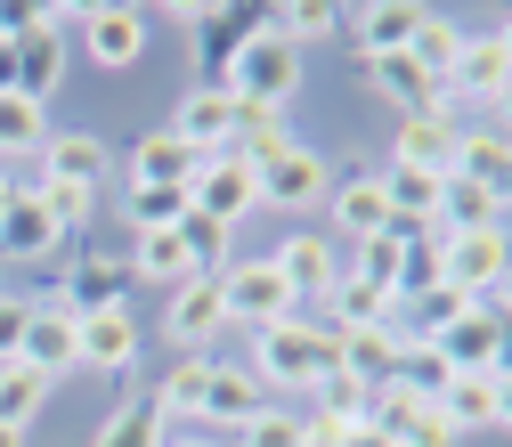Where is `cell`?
<instances>
[{
	"label": "cell",
	"instance_id": "2",
	"mask_svg": "<svg viewBox=\"0 0 512 447\" xmlns=\"http://www.w3.org/2000/svg\"><path fill=\"white\" fill-rule=\"evenodd\" d=\"M301 90V49L277 33V17L252 33L244 49H236V66H228V98L236 106H269V114H285V98Z\"/></svg>",
	"mask_w": 512,
	"mask_h": 447
},
{
	"label": "cell",
	"instance_id": "55",
	"mask_svg": "<svg viewBox=\"0 0 512 447\" xmlns=\"http://www.w3.org/2000/svg\"><path fill=\"white\" fill-rule=\"evenodd\" d=\"M496 41H504V57H512V17H504V25H496Z\"/></svg>",
	"mask_w": 512,
	"mask_h": 447
},
{
	"label": "cell",
	"instance_id": "58",
	"mask_svg": "<svg viewBox=\"0 0 512 447\" xmlns=\"http://www.w3.org/2000/svg\"><path fill=\"white\" fill-rule=\"evenodd\" d=\"M391 447H399V439H391Z\"/></svg>",
	"mask_w": 512,
	"mask_h": 447
},
{
	"label": "cell",
	"instance_id": "8",
	"mask_svg": "<svg viewBox=\"0 0 512 447\" xmlns=\"http://www.w3.org/2000/svg\"><path fill=\"white\" fill-rule=\"evenodd\" d=\"M431 350L456 366V374H496V358H504V309L496 301H464Z\"/></svg>",
	"mask_w": 512,
	"mask_h": 447
},
{
	"label": "cell",
	"instance_id": "7",
	"mask_svg": "<svg viewBox=\"0 0 512 447\" xmlns=\"http://www.w3.org/2000/svg\"><path fill=\"white\" fill-rule=\"evenodd\" d=\"M252 179H261V204H269V212H309V204H326V187H334V163L317 155V147H301V139H293L277 163H261Z\"/></svg>",
	"mask_w": 512,
	"mask_h": 447
},
{
	"label": "cell",
	"instance_id": "54",
	"mask_svg": "<svg viewBox=\"0 0 512 447\" xmlns=\"http://www.w3.org/2000/svg\"><path fill=\"white\" fill-rule=\"evenodd\" d=\"M0 447H25V431H9V423H0Z\"/></svg>",
	"mask_w": 512,
	"mask_h": 447
},
{
	"label": "cell",
	"instance_id": "33",
	"mask_svg": "<svg viewBox=\"0 0 512 447\" xmlns=\"http://www.w3.org/2000/svg\"><path fill=\"white\" fill-rule=\"evenodd\" d=\"M171 439V423L155 415V399H122L98 431H90V447H163Z\"/></svg>",
	"mask_w": 512,
	"mask_h": 447
},
{
	"label": "cell",
	"instance_id": "15",
	"mask_svg": "<svg viewBox=\"0 0 512 447\" xmlns=\"http://www.w3.org/2000/svg\"><path fill=\"white\" fill-rule=\"evenodd\" d=\"M171 139H179V147H196L204 163H212V155H228V147H236V98L196 82V90L179 98V114H171Z\"/></svg>",
	"mask_w": 512,
	"mask_h": 447
},
{
	"label": "cell",
	"instance_id": "5",
	"mask_svg": "<svg viewBox=\"0 0 512 447\" xmlns=\"http://www.w3.org/2000/svg\"><path fill=\"white\" fill-rule=\"evenodd\" d=\"M220 309H228V326H252V334L301 317L293 293H285V277H277L269 261H228V269H220Z\"/></svg>",
	"mask_w": 512,
	"mask_h": 447
},
{
	"label": "cell",
	"instance_id": "57",
	"mask_svg": "<svg viewBox=\"0 0 512 447\" xmlns=\"http://www.w3.org/2000/svg\"><path fill=\"white\" fill-rule=\"evenodd\" d=\"M0 212H9V171H0Z\"/></svg>",
	"mask_w": 512,
	"mask_h": 447
},
{
	"label": "cell",
	"instance_id": "1",
	"mask_svg": "<svg viewBox=\"0 0 512 447\" xmlns=\"http://www.w3.org/2000/svg\"><path fill=\"white\" fill-rule=\"evenodd\" d=\"M334 366H342L334 326L285 317V326H261V334H252V382H261V391H317Z\"/></svg>",
	"mask_w": 512,
	"mask_h": 447
},
{
	"label": "cell",
	"instance_id": "53",
	"mask_svg": "<svg viewBox=\"0 0 512 447\" xmlns=\"http://www.w3.org/2000/svg\"><path fill=\"white\" fill-rule=\"evenodd\" d=\"M496 374H512V317H504V358H496Z\"/></svg>",
	"mask_w": 512,
	"mask_h": 447
},
{
	"label": "cell",
	"instance_id": "46",
	"mask_svg": "<svg viewBox=\"0 0 512 447\" xmlns=\"http://www.w3.org/2000/svg\"><path fill=\"white\" fill-rule=\"evenodd\" d=\"M350 439V423H334V415H301V447H342Z\"/></svg>",
	"mask_w": 512,
	"mask_h": 447
},
{
	"label": "cell",
	"instance_id": "26",
	"mask_svg": "<svg viewBox=\"0 0 512 447\" xmlns=\"http://www.w3.org/2000/svg\"><path fill=\"white\" fill-rule=\"evenodd\" d=\"M196 171H204V155L179 147L171 131H147L131 147V179H147V187H196Z\"/></svg>",
	"mask_w": 512,
	"mask_h": 447
},
{
	"label": "cell",
	"instance_id": "34",
	"mask_svg": "<svg viewBox=\"0 0 512 447\" xmlns=\"http://www.w3.org/2000/svg\"><path fill=\"white\" fill-rule=\"evenodd\" d=\"M122 212H131V236H163V228H179L196 204H187V187H147V179H131Z\"/></svg>",
	"mask_w": 512,
	"mask_h": 447
},
{
	"label": "cell",
	"instance_id": "42",
	"mask_svg": "<svg viewBox=\"0 0 512 447\" xmlns=\"http://www.w3.org/2000/svg\"><path fill=\"white\" fill-rule=\"evenodd\" d=\"M41 204L57 220V236H82L90 212H98V187H66V179H41Z\"/></svg>",
	"mask_w": 512,
	"mask_h": 447
},
{
	"label": "cell",
	"instance_id": "6",
	"mask_svg": "<svg viewBox=\"0 0 512 447\" xmlns=\"http://www.w3.org/2000/svg\"><path fill=\"white\" fill-rule=\"evenodd\" d=\"M269 269L285 277V293H293V309H326V293L342 285V244L334 236H285L277 252H269Z\"/></svg>",
	"mask_w": 512,
	"mask_h": 447
},
{
	"label": "cell",
	"instance_id": "24",
	"mask_svg": "<svg viewBox=\"0 0 512 447\" xmlns=\"http://www.w3.org/2000/svg\"><path fill=\"white\" fill-rule=\"evenodd\" d=\"M334 350H342V366H350L358 382H391L399 358H407V334H399V317H391V326H350V334H334Z\"/></svg>",
	"mask_w": 512,
	"mask_h": 447
},
{
	"label": "cell",
	"instance_id": "36",
	"mask_svg": "<svg viewBox=\"0 0 512 447\" xmlns=\"http://www.w3.org/2000/svg\"><path fill=\"white\" fill-rule=\"evenodd\" d=\"M49 407V374H33V366H0V423H9V431H25L33 415Z\"/></svg>",
	"mask_w": 512,
	"mask_h": 447
},
{
	"label": "cell",
	"instance_id": "39",
	"mask_svg": "<svg viewBox=\"0 0 512 447\" xmlns=\"http://www.w3.org/2000/svg\"><path fill=\"white\" fill-rule=\"evenodd\" d=\"M447 179L504 187V131H464V139H456V171H447Z\"/></svg>",
	"mask_w": 512,
	"mask_h": 447
},
{
	"label": "cell",
	"instance_id": "19",
	"mask_svg": "<svg viewBox=\"0 0 512 447\" xmlns=\"http://www.w3.org/2000/svg\"><path fill=\"white\" fill-rule=\"evenodd\" d=\"M82 326V374H131L139 366V317L131 309H98V317H74Z\"/></svg>",
	"mask_w": 512,
	"mask_h": 447
},
{
	"label": "cell",
	"instance_id": "40",
	"mask_svg": "<svg viewBox=\"0 0 512 447\" xmlns=\"http://www.w3.org/2000/svg\"><path fill=\"white\" fill-rule=\"evenodd\" d=\"M171 236L187 244V261H196L204 277H220V269H228V236H236V228H220V220H204V212H187Z\"/></svg>",
	"mask_w": 512,
	"mask_h": 447
},
{
	"label": "cell",
	"instance_id": "51",
	"mask_svg": "<svg viewBox=\"0 0 512 447\" xmlns=\"http://www.w3.org/2000/svg\"><path fill=\"white\" fill-rule=\"evenodd\" d=\"M496 196H504V212H512V139H504V187H496Z\"/></svg>",
	"mask_w": 512,
	"mask_h": 447
},
{
	"label": "cell",
	"instance_id": "35",
	"mask_svg": "<svg viewBox=\"0 0 512 447\" xmlns=\"http://www.w3.org/2000/svg\"><path fill=\"white\" fill-rule=\"evenodd\" d=\"M407 57H415L431 82H447V74H456V57H464V25H447V17H431V9H423V25H415V41H407Z\"/></svg>",
	"mask_w": 512,
	"mask_h": 447
},
{
	"label": "cell",
	"instance_id": "4",
	"mask_svg": "<svg viewBox=\"0 0 512 447\" xmlns=\"http://www.w3.org/2000/svg\"><path fill=\"white\" fill-rule=\"evenodd\" d=\"M512 277V236L504 228H472V236H447L439 252V285L464 293V301H496Z\"/></svg>",
	"mask_w": 512,
	"mask_h": 447
},
{
	"label": "cell",
	"instance_id": "17",
	"mask_svg": "<svg viewBox=\"0 0 512 447\" xmlns=\"http://www.w3.org/2000/svg\"><path fill=\"white\" fill-rule=\"evenodd\" d=\"M17 366H33V374H82V326L66 309H49V301H33V317H25V350H17Z\"/></svg>",
	"mask_w": 512,
	"mask_h": 447
},
{
	"label": "cell",
	"instance_id": "44",
	"mask_svg": "<svg viewBox=\"0 0 512 447\" xmlns=\"http://www.w3.org/2000/svg\"><path fill=\"white\" fill-rule=\"evenodd\" d=\"M236 447H301V415H285V407H261L244 431H236Z\"/></svg>",
	"mask_w": 512,
	"mask_h": 447
},
{
	"label": "cell",
	"instance_id": "32",
	"mask_svg": "<svg viewBox=\"0 0 512 447\" xmlns=\"http://www.w3.org/2000/svg\"><path fill=\"white\" fill-rule=\"evenodd\" d=\"M49 147V106H33V98H0V163H33Z\"/></svg>",
	"mask_w": 512,
	"mask_h": 447
},
{
	"label": "cell",
	"instance_id": "12",
	"mask_svg": "<svg viewBox=\"0 0 512 447\" xmlns=\"http://www.w3.org/2000/svg\"><path fill=\"white\" fill-rule=\"evenodd\" d=\"M163 334L187 350V358H204L220 334H228V309H220V277H187L171 285V309H163Z\"/></svg>",
	"mask_w": 512,
	"mask_h": 447
},
{
	"label": "cell",
	"instance_id": "11",
	"mask_svg": "<svg viewBox=\"0 0 512 447\" xmlns=\"http://www.w3.org/2000/svg\"><path fill=\"white\" fill-rule=\"evenodd\" d=\"M82 49H90V66H139L147 57V9H131V0H98V9H82Z\"/></svg>",
	"mask_w": 512,
	"mask_h": 447
},
{
	"label": "cell",
	"instance_id": "21",
	"mask_svg": "<svg viewBox=\"0 0 512 447\" xmlns=\"http://www.w3.org/2000/svg\"><path fill=\"white\" fill-rule=\"evenodd\" d=\"M415 25H423V9L415 0H366L358 17H342V49H358V57H391V49H407L415 41Z\"/></svg>",
	"mask_w": 512,
	"mask_h": 447
},
{
	"label": "cell",
	"instance_id": "3",
	"mask_svg": "<svg viewBox=\"0 0 512 447\" xmlns=\"http://www.w3.org/2000/svg\"><path fill=\"white\" fill-rule=\"evenodd\" d=\"M82 25V9H66V0H41V17L9 41L17 49V98H33V106H49L57 98V82H66V57H74V33Z\"/></svg>",
	"mask_w": 512,
	"mask_h": 447
},
{
	"label": "cell",
	"instance_id": "13",
	"mask_svg": "<svg viewBox=\"0 0 512 447\" xmlns=\"http://www.w3.org/2000/svg\"><path fill=\"white\" fill-rule=\"evenodd\" d=\"M187 204H196L204 220H220V228H244L252 212H261V179H252L236 155H212L196 171V187H187Z\"/></svg>",
	"mask_w": 512,
	"mask_h": 447
},
{
	"label": "cell",
	"instance_id": "29",
	"mask_svg": "<svg viewBox=\"0 0 512 447\" xmlns=\"http://www.w3.org/2000/svg\"><path fill=\"white\" fill-rule=\"evenodd\" d=\"M399 317V301L382 293V285H366V277H342L334 293H326V326L334 334H350V326H391Z\"/></svg>",
	"mask_w": 512,
	"mask_h": 447
},
{
	"label": "cell",
	"instance_id": "28",
	"mask_svg": "<svg viewBox=\"0 0 512 447\" xmlns=\"http://www.w3.org/2000/svg\"><path fill=\"white\" fill-rule=\"evenodd\" d=\"M496 382H504V374H456V382L439 391V415L456 423V439L496 431Z\"/></svg>",
	"mask_w": 512,
	"mask_h": 447
},
{
	"label": "cell",
	"instance_id": "47",
	"mask_svg": "<svg viewBox=\"0 0 512 447\" xmlns=\"http://www.w3.org/2000/svg\"><path fill=\"white\" fill-rule=\"evenodd\" d=\"M33 17H41V0H0V41H17Z\"/></svg>",
	"mask_w": 512,
	"mask_h": 447
},
{
	"label": "cell",
	"instance_id": "56",
	"mask_svg": "<svg viewBox=\"0 0 512 447\" xmlns=\"http://www.w3.org/2000/svg\"><path fill=\"white\" fill-rule=\"evenodd\" d=\"M496 309H504V317H512V277H504V293H496Z\"/></svg>",
	"mask_w": 512,
	"mask_h": 447
},
{
	"label": "cell",
	"instance_id": "30",
	"mask_svg": "<svg viewBox=\"0 0 512 447\" xmlns=\"http://www.w3.org/2000/svg\"><path fill=\"white\" fill-rule=\"evenodd\" d=\"M122 261H131V277H147V285H187V277H204L196 261H187V244L163 228V236H131V252H122Z\"/></svg>",
	"mask_w": 512,
	"mask_h": 447
},
{
	"label": "cell",
	"instance_id": "9",
	"mask_svg": "<svg viewBox=\"0 0 512 447\" xmlns=\"http://www.w3.org/2000/svg\"><path fill=\"white\" fill-rule=\"evenodd\" d=\"M122 293H131V261H114V252H82V261L57 277V293H41V301L66 309V317H98V309H122Z\"/></svg>",
	"mask_w": 512,
	"mask_h": 447
},
{
	"label": "cell",
	"instance_id": "20",
	"mask_svg": "<svg viewBox=\"0 0 512 447\" xmlns=\"http://www.w3.org/2000/svg\"><path fill=\"white\" fill-rule=\"evenodd\" d=\"M49 252H66L49 204L25 196V187H9V212H0V261H49Z\"/></svg>",
	"mask_w": 512,
	"mask_h": 447
},
{
	"label": "cell",
	"instance_id": "10",
	"mask_svg": "<svg viewBox=\"0 0 512 447\" xmlns=\"http://www.w3.org/2000/svg\"><path fill=\"white\" fill-rule=\"evenodd\" d=\"M326 212H334V236H350V244H366V236H391L382 171H374V163H350V171H334V187H326Z\"/></svg>",
	"mask_w": 512,
	"mask_h": 447
},
{
	"label": "cell",
	"instance_id": "22",
	"mask_svg": "<svg viewBox=\"0 0 512 447\" xmlns=\"http://www.w3.org/2000/svg\"><path fill=\"white\" fill-rule=\"evenodd\" d=\"M512 82V57H504V41L496 33H464V57H456V74H447V106H488L496 90Z\"/></svg>",
	"mask_w": 512,
	"mask_h": 447
},
{
	"label": "cell",
	"instance_id": "50",
	"mask_svg": "<svg viewBox=\"0 0 512 447\" xmlns=\"http://www.w3.org/2000/svg\"><path fill=\"white\" fill-rule=\"evenodd\" d=\"M488 106H496V122H504V139H512V82H504V90H496Z\"/></svg>",
	"mask_w": 512,
	"mask_h": 447
},
{
	"label": "cell",
	"instance_id": "38",
	"mask_svg": "<svg viewBox=\"0 0 512 447\" xmlns=\"http://www.w3.org/2000/svg\"><path fill=\"white\" fill-rule=\"evenodd\" d=\"M309 399H317V415H334V423H366V407H374V382H358L350 366H334V374L317 382Z\"/></svg>",
	"mask_w": 512,
	"mask_h": 447
},
{
	"label": "cell",
	"instance_id": "37",
	"mask_svg": "<svg viewBox=\"0 0 512 447\" xmlns=\"http://www.w3.org/2000/svg\"><path fill=\"white\" fill-rule=\"evenodd\" d=\"M269 17H277V33H285L293 49L334 41V33H342V9H334V0H285V9H269Z\"/></svg>",
	"mask_w": 512,
	"mask_h": 447
},
{
	"label": "cell",
	"instance_id": "23",
	"mask_svg": "<svg viewBox=\"0 0 512 447\" xmlns=\"http://www.w3.org/2000/svg\"><path fill=\"white\" fill-rule=\"evenodd\" d=\"M261 407H277V399L252 382V366H212V382H204V415H196V423H212V431H244Z\"/></svg>",
	"mask_w": 512,
	"mask_h": 447
},
{
	"label": "cell",
	"instance_id": "43",
	"mask_svg": "<svg viewBox=\"0 0 512 447\" xmlns=\"http://www.w3.org/2000/svg\"><path fill=\"white\" fill-rule=\"evenodd\" d=\"M342 277H366V285H382V293H391L399 285V236H366V244H350V269ZM399 301V293H391Z\"/></svg>",
	"mask_w": 512,
	"mask_h": 447
},
{
	"label": "cell",
	"instance_id": "52",
	"mask_svg": "<svg viewBox=\"0 0 512 447\" xmlns=\"http://www.w3.org/2000/svg\"><path fill=\"white\" fill-rule=\"evenodd\" d=\"M163 447H212V439H196V431H171V439H163Z\"/></svg>",
	"mask_w": 512,
	"mask_h": 447
},
{
	"label": "cell",
	"instance_id": "45",
	"mask_svg": "<svg viewBox=\"0 0 512 447\" xmlns=\"http://www.w3.org/2000/svg\"><path fill=\"white\" fill-rule=\"evenodd\" d=\"M25 317H33V301H17V293H0V366H9V358L25 350Z\"/></svg>",
	"mask_w": 512,
	"mask_h": 447
},
{
	"label": "cell",
	"instance_id": "14",
	"mask_svg": "<svg viewBox=\"0 0 512 447\" xmlns=\"http://www.w3.org/2000/svg\"><path fill=\"white\" fill-rule=\"evenodd\" d=\"M269 25V9H204L196 17V74H204V90H228V66H236V49L252 41V33H261Z\"/></svg>",
	"mask_w": 512,
	"mask_h": 447
},
{
	"label": "cell",
	"instance_id": "16",
	"mask_svg": "<svg viewBox=\"0 0 512 447\" xmlns=\"http://www.w3.org/2000/svg\"><path fill=\"white\" fill-rule=\"evenodd\" d=\"M456 139H464V114H407L399 139H391V163L447 179V171H456Z\"/></svg>",
	"mask_w": 512,
	"mask_h": 447
},
{
	"label": "cell",
	"instance_id": "27",
	"mask_svg": "<svg viewBox=\"0 0 512 447\" xmlns=\"http://www.w3.org/2000/svg\"><path fill=\"white\" fill-rule=\"evenodd\" d=\"M439 228L447 236H472V228H504V196L480 179H447L439 187Z\"/></svg>",
	"mask_w": 512,
	"mask_h": 447
},
{
	"label": "cell",
	"instance_id": "49",
	"mask_svg": "<svg viewBox=\"0 0 512 447\" xmlns=\"http://www.w3.org/2000/svg\"><path fill=\"white\" fill-rule=\"evenodd\" d=\"M342 447H391V439H382L374 423H350V439H342Z\"/></svg>",
	"mask_w": 512,
	"mask_h": 447
},
{
	"label": "cell",
	"instance_id": "18",
	"mask_svg": "<svg viewBox=\"0 0 512 447\" xmlns=\"http://www.w3.org/2000/svg\"><path fill=\"white\" fill-rule=\"evenodd\" d=\"M366 82L399 106V122H407V114H456V106H447V82H431L407 49H391V57H366Z\"/></svg>",
	"mask_w": 512,
	"mask_h": 447
},
{
	"label": "cell",
	"instance_id": "31",
	"mask_svg": "<svg viewBox=\"0 0 512 447\" xmlns=\"http://www.w3.org/2000/svg\"><path fill=\"white\" fill-rule=\"evenodd\" d=\"M204 382H212V358H179L147 399H155V415H163V423H196V415H204Z\"/></svg>",
	"mask_w": 512,
	"mask_h": 447
},
{
	"label": "cell",
	"instance_id": "25",
	"mask_svg": "<svg viewBox=\"0 0 512 447\" xmlns=\"http://www.w3.org/2000/svg\"><path fill=\"white\" fill-rule=\"evenodd\" d=\"M33 163H41V179L98 187V179H106V139H98V131H49V147H41Z\"/></svg>",
	"mask_w": 512,
	"mask_h": 447
},
{
	"label": "cell",
	"instance_id": "48",
	"mask_svg": "<svg viewBox=\"0 0 512 447\" xmlns=\"http://www.w3.org/2000/svg\"><path fill=\"white\" fill-rule=\"evenodd\" d=\"M496 431H512V374L496 382Z\"/></svg>",
	"mask_w": 512,
	"mask_h": 447
},
{
	"label": "cell",
	"instance_id": "41",
	"mask_svg": "<svg viewBox=\"0 0 512 447\" xmlns=\"http://www.w3.org/2000/svg\"><path fill=\"white\" fill-rule=\"evenodd\" d=\"M391 382H407L415 399H439L447 382H456V366H447V358H439L431 342H407V358H399V374H391Z\"/></svg>",
	"mask_w": 512,
	"mask_h": 447
}]
</instances>
